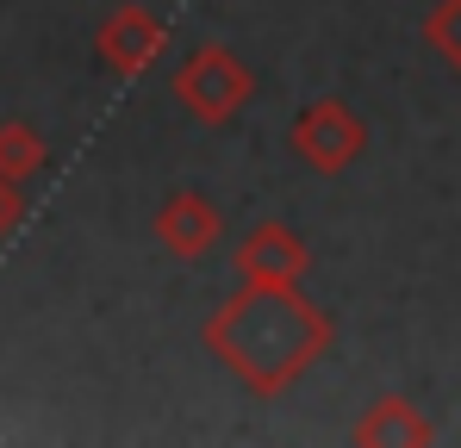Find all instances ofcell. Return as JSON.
Masks as SVG:
<instances>
[{"instance_id": "cell-5", "label": "cell", "mask_w": 461, "mask_h": 448, "mask_svg": "<svg viewBox=\"0 0 461 448\" xmlns=\"http://www.w3.org/2000/svg\"><path fill=\"white\" fill-rule=\"evenodd\" d=\"M156 243H162L175 262H206V255L225 243V212H219L200 187H175V193L156 206Z\"/></svg>"}, {"instance_id": "cell-7", "label": "cell", "mask_w": 461, "mask_h": 448, "mask_svg": "<svg viewBox=\"0 0 461 448\" xmlns=\"http://www.w3.org/2000/svg\"><path fill=\"white\" fill-rule=\"evenodd\" d=\"M349 443H362V448H424V443H437V424H430L405 392H381V399L356 417Z\"/></svg>"}, {"instance_id": "cell-6", "label": "cell", "mask_w": 461, "mask_h": 448, "mask_svg": "<svg viewBox=\"0 0 461 448\" xmlns=\"http://www.w3.org/2000/svg\"><path fill=\"white\" fill-rule=\"evenodd\" d=\"M237 262V281H306L312 274V243L281 219H262L249 224L230 249Z\"/></svg>"}, {"instance_id": "cell-8", "label": "cell", "mask_w": 461, "mask_h": 448, "mask_svg": "<svg viewBox=\"0 0 461 448\" xmlns=\"http://www.w3.org/2000/svg\"><path fill=\"white\" fill-rule=\"evenodd\" d=\"M44 162H50V144L32 119H0V175L6 181H32V175H44Z\"/></svg>"}, {"instance_id": "cell-4", "label": "cell", "mask_w": 461, "mask_h": 448, "mask_svg": "<svg viewBox=\"0 0 461 448\" xmlns=\"http://www.w3.org/2000/svg\"><path fill=\"white\" fill-rule=\"evenodd\" d=\"M162 50H168V25L156 19L150 6H113L94 25V57H100V69L119 75V81H138L144 69H156Z\"/></svg>"}, {"instance_id": "cell-10", "label": "cell", "mask_w": 461, "mask_h": 448, "mask_svg": "<svg viewBox=\"0 0 461 448\" xmlns=\"http://www.w3.org/2000/svg\"><path fill=\"white\" fill-rule=\"evenodd\" d=\"M32 219V200H25V181H6L0 175V243L19 237V224Z\"/></svg>"}, {"instance_id": "cell-2", "label": "cell", "mask_w": 461, "mask_h": 448, "mask_svg": "<svg viewBox=\"0 0 461 448\" xmlns=\"http://www.w3.org/2000/svg\"><path fill=\"white\" fill-rule=\"evenodd\" d=\"M175 100H181V112L194 119V125H206V131H225L230 119L256 100V75L249 63L230 50V44H200V50H187L181 63H175Z\"/></svg>"}, {"instance_id": "cell-3", "label": "cell", "mask_w": 461, "mask_h": 448, "mask_svg": "<svg viewBox=\"0 0 461 448\" xmlns=\"http://www.w3.org/2000/svg\"><path fill=\"white\" fill-rule=\"evenodd\" d=\"M287 149L306 162L312 175L337 181V175H349L368 156V119L349 100H312L306 112L287 125Z\"/></svg>"}, {"instance_id": "cell-9", "label": "cell", "mask_w": 461, "mask_h": 448, "mask_svg": "<svg viewBox=\"0 0 461 448\" xmlns=\"http://www.w3.org/2000/svg\"><path fill=\"white\" fill-rule=\"evenodd\" d=\"M424 44L443 57V69L461 75V0H437L424 13Z\"/></svg>"}, {"instance_id": "cell-1", "label": "cell", "mask_w": 461, "mask_h": 448, "mask_svg": "<svg viewBox=\"0 0 461 448\" xmlns=\"http://www.w3.org/2000/svg\"><path fill=\"white\" fill-rule=\"evenodd\" d=\"M200 343L249 399H281L330 355L337 318L306 299V281H237L206 311Z\"/></svg>"}]
</instances>
